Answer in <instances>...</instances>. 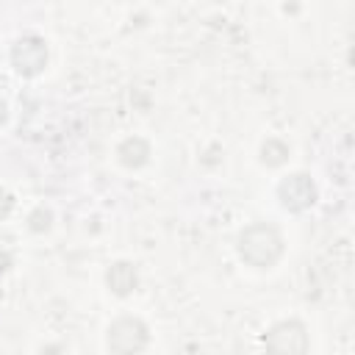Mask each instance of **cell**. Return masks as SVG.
Returning <instances> with one entry per match:
<instances>
[{
    "instance_id": "3957f363",
    "label": "cell",
    "mask_w": 355,
    "mask_h": 355,
    "mask_svg": "<svg viewBox=\"0 0 355 355\" xmlns=\"http://www.w3.org/2000/svg\"><path fill=\"white\" fill-rule=\"evenodd\" d=\"M147 324L136 316H122L108 327V349L114 355H139L147 347Z\"/></svg>"
},
{
    "instance_id": "5b68a950",
    "label": "cell",
    "mask_w": 355,
    "mask_h": 355,
    "mask_svg": "<svg viewBox=\"0 0 355 355\" xmlns=\"http://www.w3.org/2000/svg\"><path fill=\"white\" fill-rule=\"evenodd\" d=\"M277 197L288 211H305L316 202V186L305 172H294L277 183Z\"/></svg>"
},
{
    "instance_id": "8992f818",
    "label": "cell",
    "mask_w": 355,
    "mask_h": 355,
    "mask_svg": "<svg viewBox=\"0 0 355 355\" xmlns=\"http://www.w3.org/2000/svg\"><path fill=\"white\" fill-rule=\"evenodd\" d=\"M105 283H108V288H111L114 294H119V297L130 294V291L136 288V283H139L133 263H128V261H119V263H114V266L105 272Z\"/></svg>"
},
{
    "instance_id": "30bf717a",
    "label": "cell",
    "mask_w": 355,
    "mask_h": 355,
    "mask_svg": "<svg viewBox=\"0 0 355 355\" xmlns=\"http://www.w3.org/2000/svg\"><path fill=\"white\" fill-rule=\"evenodd\" d=\"M3 122H6V103L0 100V125H3Z\"/></svg>"
},
{
    "instance_id": "9c48e42d",
    "label": "cell",
    "mask_w": 355,
    "mask_h": 355,
    "mask_svg": "<svg viewBox=\"0 0 355 355\" xmlns=\"http://www.w3.org/2000/svg\"><path fill=\"white\" fill-rule=\"evenodd\" d=\"M11 205H14V200H11V194H8V191H0V219H3V216H8V211H11Z\"/></svg>"
},
{
    "instance_id": "277c9868",
    "label": "cell",
    "mask_w": 355,
    "mask_h": 355,
    "mask_svg": "<svg viewBox=\"0 0 355 355\" xmlns=\"http://www.w3.org/2000/svg\"><path fill=\"white\" fill-rule=\"evenodd\" d=\"M11 64L25 78L39 75L44 69V64H47V44H44V39H39V36L17 39L14 47H11Z\"/></svg>"
},
{
    "instance_id": "52a82bcc",
    "label": "cell",
    "mask_w": 355,
    "mask_h": 355,
    "mask_svg": "<svg viewBox=\"0 0 355 355\" xmlns=\"http://www.w3.org/2000/svg\"><path fill=\"white\" fill-rule=\"evenodd\" d=\"M116 155H119V161H122L125 166L136 169V166H141V164L147 161V155H150V144H147L144 139L133 136V139H125V141L119 144Z\"/></svg>"
},
{
    "instance_id": "6da1fadb",
    "label": "cell",
    "mask_w": 355,
    "mask_h": 355,
    "mask_svg": "<svg viewBox=\"0 0 355 355\" xmlns=\"http://www.w3.org/2000/svg\"><path fill=\"white\" fill-rule=\"evenodd\" d=\"M239 255L250 266L266 269V266H272L283 255V236L277 233V227H272L266 222H255V225L241 230V236H239Z\"/></svg>"
},
{
    "instance_id": "ba28073f",
    "label": "cell",
    "mask_w": 355,
    "mask_h": 355,
    "mask_svg": "<svg viewBox=\"0 0 355 355\" xmlns=\"http://www.w3.org/2000/svg\"><path fill=\"white\" fill-rule=\"evenodd\" d=\"M286 158H288V147L283 141H277V139H269L261 147V161L266 166H280V164H286Z\"/></svg>"
},
{
    "instance_id": "7a4b0ae2",
    "label": "cell",
    "mask_w": 355,
    "mask_h": 355,
    "mask_svg": "<svg viewBox=\"0 0 355 355\" xmlns=\"http://www.w3.org/2000/svg\"><path fill=\"white\" fill-rule=\"evenodd\" d=\"M311 338L302 322L297 319H286L269 327V333L263 336V349L266 355H308Z\"/></svg>"
}]
</instances>
